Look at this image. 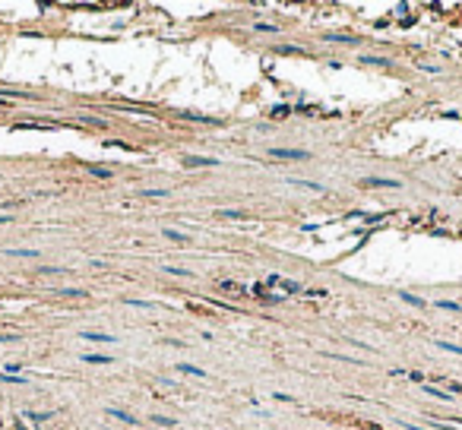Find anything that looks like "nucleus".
<instances>
[{
    "mask_svg": "<svg viewBox=\"0 0 462 430\" xmlns=\"http://www.w3.org/2000/svg\"><path fill=\"white\" fill-rule=\"evenodd\" d=\"M143 196H149V200H158V196H168V190H158V187H149V190H140Z\"/></svg>",
    "mask_w": 462,
    "mask_h": 430,
    "instance_id": "obj_22",
    "label": "nucleus"
},
{
    "mask_svg": "<svg viewBox=\"0 0 462 430\" xmlns=\"http://www.w3.org/2000/svg\"><path fill=\"white\" fill-rule=\"evenodd\" d=\"M82 364H114V358L111 355H79Z\"/></svg>",
    "mask_w": 462,
    "mask_h": 430,
    "instance_id": "obj_8",
    "label": "nucleus"
},
{
    "mask_svg": "<svg viewBox=\"0 0 462 430\" xmlns=\"http://www.w3.org/2000/svg\"><path fill=\"white\" fill-rule=\"evenodd\" d=\"M421 389H424V395H434V399H440V402H453V395L443 392L440 386H434V383H421Z\"/></svg>",
    "mask_w": 462,
    "mask_h": 430,
    "instance_id": "obj_6",
    "label": "nucleus"
},
{
    "mask_svg": "<svg viewBox=\"0 0 462 430\" xmlns=\"http://www.w3.org/2000/svg\"><path fill=\"white\" fill-rule=\"evenodd\" d=\"M152 421H155L158 427H174V424H177V421H174V418H168V415H152Z\"/></svg>",
    "mask_w": 462,
    "mask_h": 430,
    "instance_id": "obj_19",
    "label": "nucleus"
},
{
    "mask_svg": "<svg viewBox=\"0 0 462 430\" xmlns=\"http://www.w3.org/2000/svg\"><path fill=\"white\" fill-rule=\"evenodd\" d=\"M434 307H440V310H456V313L462 310L459 300H434Z\"/></svg>",
    "mask_w": 462,
    "mask_h": 430,
    "instance_id": "obj_15",
    "label": "nucleus"
},
{
    "mask_svg": "<svg viewBox=\"0 0 462 430\" xmlns=\"http://www.w3.org/2000/svg\"><path fill=\"white\" fill-rule=\"evenodd\" d=\"M127 304H130V307H155L152 300H136V297H127Z\"/></svg>",
    "mask_w": 462,
    "mask_h": 430,
    "instance_id": "obj_28",
    "label": "nucleus"
},
{
    "mask_svg": "<svg viewBox=\"0 0 462 430\" xmlns=\"http://www.w3.org/2000/svg\"><path fill=\"white\" fill-rule=\"evenodd\" d=\"M105 415H111V418H117L121 424H130V427H136L140 421H136L133 415H127V411H121V408H105Z\"/></svg>",
    "mask_w": 462,
    "mask_h": 430,
    "instance_id": "obj_7",
    "label": "nucleus"
},
{
    "mask_svg": "<svg viewBox=\"0 0 462 430\" xmlns=\"http://www.w3.org/2000/svg\"><path fill=\"white\" fill-rule=\"evenodd\" d=\"M165 237H168V240H181V244L187 240V237L181 234V231H174V228H165Z\"/></svg>",
    "mask_w": 462,
    "mask_h": 430,
    "instance_id": "obj_25",
    "label": "nucleus"
},
{
    "mask_svg": "<svg viewBox=\"0 0 462 430\" xmlns=\"http://www.w3.org/2000/svg\"><path fill=\"white\" fill-rule=\"evenodd\" d=\"M79 339H82V342H105V345H111V342H114V335H108V332H92V329H82V332H79Z\"/></svg>",
    "mask_w": 462,
    "mask_h": 430,
    "instance_id": "obj_5",
    "label": "nucleus"
},
{
    "mask_svg": "<svg viewBox=\"0 0 462 430\" xmlns=\"http://www.w3.org/2000/svg\"><path fill=\"white\" fill-rule=\"evenodd\" d=\"M256 32H279V25H272V22H256Z\"/></svg>",
    "mask_w": 462,
    "mask_h": 430,
    "instance_id": "obj_27",
    "label": "nucleus"
},
{
    "mask_svg": "<svg viewBox=\"0 0 462 430\" xmlns=\"http://www.w3.org/2000/svg\"><path fill=\"white\" fill-rule=\"evenodd\" d=\"M358 60H361V64H371V67H389V60H386V57H371V54H361Z\"/></svg>",
    "mask_w": 462,
    "mask_h": 430,
    "instance_id": "obj_12",
    "label": "nucleus"
},
{
    "mask_svg": "<svg viewBox=\"0 0 462 430\" xmlns=\"http://www.w3.org/2000/svg\"><path fill=\"white\" fill-rule=\"evenodd\" d=\"M85 171H89L92 177H111V174H114L111 168H95V165H92V168H85Z\"/></svg>",
    "mask_w": 462,
    "mask_h": 430,
    "instance_id": "obj_21",
    "label": "nucleus"
},
{
    "mask_svg": "<svg viewBox=\"0 0 462 430\" xmlns=\"http://www.w3.org/2000/svg\"><path fill=\"white\" fill-rule=\"evenodd\" d=\"M22 418H29V421H35V424H38V421H48L51 418V411H22Z\"/></svg>",
    "mask_w": 462,
    "mask_h": 430,
    "instance_id": "obj_16",
    "label": "nucleus"
},
{
    "mask_svg": "<svg viewBox=\"0 0 462 430\" xmlns=\"http://www.w3.org/2000/svg\"><path fill=\"white\" fill-rule=\"evenodd\" d=\"M3 256H22V260H38V250H16V247H6L3 250Z\"/></svg>",
    "mask_w": 462,
    "mask_h": 430,
    "instance_id": "obj_9",
    "label": "nucleus"
},
{
    "mask_svg": "<svg viewBox=\"0 0 462 430\" xmlns=\"http://www.w3.org/2000/svg\"><path fill=\"white\" fill-rule=\"evenodd\" d=\"M405 376H408L412 383H424V373H421V370H405Z\"/></svg>",
    "mask_w": 462,
    "mask_h": 430,
    "instance_id": "obj_26",
    "label": "nucleus"
},
{
    "mask_svg": "<svg viewBox=\"0 0 462 430\" xmlns=\"http://www.w3.org/2000/svg\"><path fill=\"white\" fill-rule=\"evenodd\" d=\"M361 184L364 187H389V190H399L402 180H392V177H364Z\"/></svg>",
    "mask_w": 462,
    "mask_h": 430,
    "instance_id": "obj_4",
    "label": "nucleus"
},
{
    "mask_svg": "<svg viewBox=\"0 0 462 430\" xmlns=\"http://www.w3.org/2000/svg\"><path fill=\"white\" fill-rule=\"evenodd\" d=\"M10 221H13L10 215H0V225H10Z\"/></svg>",
    "mask_w": 462,
    "mask_h": 430,
    "instance_id": "obj_32",
    "label": "nucleus"
},
{
    "mask_svg": "<svg viewBox=\"0 0 462 430\" xmlns=\"http://www.w3.org/2000/svg\"><path fill=\"white\" fill-rule=\"evenodd\" d=\"M434 345L443 348V351H453V355H462V345H453V342H443V339H440V342H434Z\"/></svg>",
    "mask_w": 462,
    "mask_h": 430,
    "instance_id": "obj_18",
    "label": "nucleus"
},
{
    "mask_svg": "<svg viewBox=\"0 0 462 430\" xmlns=\"http://www.w3.org/2000/svg\"><path fill=\"white\" fill-rule=\"evenodd\" d=\"M165 272L168 275H184V279H190V275H193L190 269H177V266H165Z\"/></svg>",
    "mask_w": 462,
    "mask_h": 430,
    "instance_id": "obj_23",
    "label": "nucleus"
},
{
    "mask_svg": "<svg viewBox=\"0 0 462 430\" xmlns=\"http://www.w3.org/2000/svg\"><path fill=\"white\" fill-rule=\"evenodd\" d=\"M38 272H41V275H61V272H67V269H61V266H41Z\"/></svg>",
    "mask_w": 462,
    "mask_h": 430,
    "instance_id": "obj_24",
    "label": "nucleus"
},
{
    "mask_svg": "<svg viewBox=\"0 0 462 430\" xmlns=\"http://www.w3.org/2000/svg\"><path fill=\"white\" fill-rule=\"evenodd\" d=\"M266 285H276V288H282V291H288V294H301V285L298 282H292V279H282V275H269L266 279Z\"/></svg>",
    "mask_w": 462,
    "mask_h": 430,
    "instance_id": "obj_2",
    "label": "nucleus"
},
{
    "mask_svg": "<svg viewBox=\"0 0 462 430\" xmlns=\"http://www.w3.org/2000/svg\"><path fill=\"white\" fill-rule=\"evenodd\" d=\"M399 297L405 300V304H412V307H427V300H421V297H418V294H408V291H402Z\"/></svg>",
    "mask_w": 462,
    "mask_h": 430,
    "instance_id": "obj_14",
    "label": "nucleus"
},
{
    "mask_svg": "<svg viewBox=\"0 0 462 430\" xmlns=\"http://www.w3.org/2000/svg\"><path fill=\"white\" fill-rule=\"evenodd\" d=\"M19 335H0V342H16Z\"/></svg>",
    "mask_w": 462,
    "mask_h": 430,
    "instance_id": "obj_31",
    "label": "nucleus"
},
{
    "mask_svg": "<svg viewBox=\"0 0 462 430\" xmlns=\"http://www.w3.org/2000/svg\"><path fill=\"white\" fill-rule=\"evenodd\" d=\"M174 370H181V373H190V376H206V370H203V367H196V364H177Z\"/></svg>",
    "mask_w": 462,
    "mask_h": 430,
    "instance_id": "obj_11",
    "label": "nucleus"
},
{
    "mask_svg": "<svg viewBox=\"0 0 462 430\" xmlns=\"http://www.w3.org/2000/svg\"><path fill=\"white\" fill-rule=\"evenodd\" d=\"M54 294H61V297H85V291L82 288H54Z\"/></svg>",
    "mask_w": 462,
    "mask_h": 430,
    "instance_id": "obj_13",
    "label": "nucleus"
},
{
    "mask_svg": "<svg viewBox=\"0 0 462 430\" xmlns=\"http://www.w3.org/2000/svg\"><path fill=\"white\" fill-rule=\"evenodd\" d=\"M216 218H244V212H237V209H219Z\"/></svg>",
    "mask_w": 462,
    "mask_h": 430,
    "instance_id": "obj_17",
    "label": "nucleus"
},
{
    "mask_svg": "<svg viewBox=\"0 0 462 430\" xmlns=\"http://www.w3.org/2000/svg\"><path fill=\"white\" fill-rule=\"evenodd\" d=\"M288 184H295V187H307V190H316V193H323V184H316V180H304V177H288Z\"/></svg>",
    "mask_w": 462,
    "mask_h": 430,
    "instance_id": "obj_10",
    "label": "nucleus"
},
{
    "mask_svg": "<svg viewBox=\"0 0 462 430\" xmlns=\"http://www.w3.org/2000/svg\"><path fill=\"white\" fill-rule=\"evenodd\" d=\"M326 41H339V45H358V38H352V35H326Z\"/></svg>",
    "mask_w": 462,
    "mask_h": 430,
    "instance_id": "obj_20",
    "label": "nucleus"
},
{
    "mask_svg": "<svg viewBox=\"0 0 462 430\" xmlns=\"http://www.w3.org/2000/svg\"><path fill=\"white\" fill-rule=\"evenodd\" d=\"M307 294H310V297H326L329 291L326 288H307Z\"/></svg>",
    "mask_w": 462,
    "mask_h": 430,
    "instance_id": "obj_30",
    "label": "nucleus"
},
{
    "mask_svg": "<svg viewBox=\"0 0 462 430\" xmlns=\"http://www.w3.org/2000/svg\"><path fill=\"white\" fill-rule=\"evenodd\" d=\"M272 158H285V161H301V158H310L307 149H282V145H272L269 149Z\"/></svg>",
    "mask_w": 462,
    "mask_h": 430,
    "instance_id": "obj_1",
    "label": "nucleus"
},
{
    "mask_svg": "<svg viewBox=\"0 0 462 430\" xmlns=\"http://www.w3.org/2000/svg\"><path fill=\"white\" fill-rule=\"evenodd\" d=\"M181 165L184 168H216L219 158H209V155H184Z\"/></svg>",
    "mask_w": 462,
    "mask_h": 430,
    "instance_id": "obj_3",
    "label": "nucleus"
},
{
    "mask_svg": "<svg viewBox=\"0 0 462 430\" xmlns=\"http://www.w3.org/2000/svg\"><path fill=\"white\" fill-rule=\"evenodd\" d=\"M272 402H295V395H288V392H272Z\"/></svg>",
    "mask_w": 462,
    "mask_h": 430,
    "instance_id": "obj_29",
    "label": "nucleus"
}]
</instances>
